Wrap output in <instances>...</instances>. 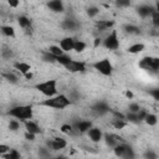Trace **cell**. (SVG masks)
I'll return each instance as SVG.
<instances>
[{
  "instance_id": "42",
  "label": "cell",
  "mask_w": 159,
  "mask_h": 159,
  "mask_svg": "<svg viewBox=\"0 0 159 159\" xmlns=\"http://www.w3.org/2000/svg\"><path fill=\"white\" fill-rule=\"evenodd\" d=\"M24 138H25L26 140H29V142H34V140L36 139V134H34V133H30V132H25V134H24Z\"/></svg>"
},
{
  "instance_id": "40",
  "label": "cell",
  "mask_w": 159,
  "mask_h": 159,
  "mask_svg": "<svg viewBox=\"0 0 159 159\" xmlns=\"http://www.w3.org/2000/svg\"><path fill=\"white\" fill-rule=\"evenodd\" d=\"M116 5L118 7H128L130 5V0H116Z\"/></svg>"
},
{
  "instance_id": "9",
  "label": "cell",
  "mask_w": 159,
  "mask_h": 159,
  "mask_svg": "<svg viewBox=\"0 0 159 159\" xmlns=\"http://www.w3.org/2000/svg\"><path fill=\"white\" fill-rule=\"evenodd\" d=\"M93 125L92 120H88V119H82V120H76L72 127H73V132L76 133H80V134H84L87 133V130Z\"/></svg>"
},
{
  "instance_id": "2",
  "label": "cell",
  "mask_w": 159,
  "mask_h": 159,
  "mask_svg": "<svg viewBox=\"0 0 159 159\" xmlns=\"http://www.w3.org/2000/svg\"><path fill=\"white\" fill-rule=\"evenodd\" d=\"M7 114L12 118L19 119L20 122H24L26 119H32L34 117V109L30 104H21V106H15L7 111Z\"/></svg>"
},
{
  "instance_id": "37",
  "label": "cell",
  "mask_w": 159,
  "mask_h": 159,
  "mask_svg": "<svg viewBox=\"0 0 159 159\" xmlns=\"http://www.w3.org/2000/svg\"><path fill=\"white\" fill-rule=\"evenodd\" d=\"M150 17H152V22H153L154 27H158L159 26V11H158V9H154L153 10Z\"/></svg>"
},
{
  "instance_id": "30",
  "label": "cell",
  "mask_w": 159,
  "mask_h": 159,
  "mask_svg": "<svg viewBox=\"0 0 159 159\" xmlns=\"http://www.w3.org/2000/svg\"><path fill=\"white\" fill-rule=\"evenodd\" d=\"M1 157H4L5 159H19V158L21 157V154H20L16 149H10L7 153L2 154Z\"/></svg>"
},
{
  "instance_id": "51",
  "label": "cell",
  "mask_w": 159,
  "mask_h": 159,
  "mask_svg": "<svg viewBox=\"0 0 159 159\" xmlns=\"http://www.w3.org/2000/svg\"><path fill=\"white\" fill-rule=\"evenodd\" d=\"M1 80H2V76H1V75H0V81H1Z\"/></svg>"
},
{
  "instance_id": "45",
  "label": "cell",
  "mask_w": 159,
  "mask_h": 159,
  "mask_svg": "<svg viewBox=\"0 0 159 159\" xmlns=\"http://www.w3.org/2000/svg\"><path fill=\"white\" fill-rule=\"evenodd\" d=\"M10 149H11V148H10L7 144H2V143H0V155H2V154H5V153H7Z\"/></svg>"
},
{
  "instance_id": "21",
  "label": "cell",
  "mask_w": 159,
  "mask_h": 159,
  "mask_svg": "<svg viewBox=\"0 0 159 159\" xmlns=\"http://www.w3.org/2000/svg\"><path fill=\"white\" fill-rule=\"evenodd\" d=\"M147 125H149V127H155L157 124H158V116L157 114H154V113H147L145 114V117H144V120H143Z\"/></svg>"
},
{
  "instance_id": "41",
  "label": "cell",
  "mask_w": 159,
  "mask_h": 159,
  "mask_svg": "<svg viewBox=\"0 0 159 159\" xmlns=\"http://www.w3.org/2000/svg\"><path fill=\"white\" fill-rule=\"evenodd\" d=\"M147 113H148V112H147L145 109H142V108H140V109L137 112L138 120H139V122H143V120H144V117H145V114H147Z\"/></svg>"
},
{
  "instance_id": "33",
  "label": "cell",
  "mask_w": 159,
  "mask_h": 159,
  "mask_svg": "<svg viewBox=\"0 0 159 159\" xmlns=\"http://www.w3.org/2000/svg\"><path fill=\"white\" fill-rule=\"evenodd\" d=\"M7 128H9L11 132H16V130H19V129H20V120L16 119V118H15V119H10Z\"/></svg>"
},
{
  "instance_id": "6",
  "label": "cell",
  "mask_w": 159,
  "mask_h": 159,
  "mask_svg": "<svg viewBox=\"0 0 159 159\" xmlns=\"http://www.w3.org/2000/svg\"><path fill=\"white\" fill-rule=\"evenodd\" d=\"M102 45L107 48V50H111V51H114V50H118L119 47V39H118V34H117V30H112L104 40H102Z\"/></svg>"
},
{
  "instance_id": "44",
  "label": "cell",
  "mask_w": 159,
  "mask_h": 159,
  "mask_svg": "<svg viewBox=\"0 0 159 159\" xmlns=\"http://www.w3.org/2000/svg\"><path fill=\"white\" fill-rule=\"evenodd\" d=\"M149 94L153 97L154 101H159V89L158 88H154V89L149 91Z\"/></svg>"
},
{
  "instance_id": "31",
  "label": "cell",
  "mask_w": 159,
  "mask_h": 159,
  "mask_svg": "<svg viewBox=\"0 0 159 159\" xmlns=\"http://www.w3.org/2000/svg\"><path fill=\"white\" fill-rule=\"evenodd\" d=\"M42 61H45L47 63H56V56H53L48 51H43L42 52Z\"/></svg>"
},
{
  "instance_id": "27",
  "label": "cell",
  "mask_w": 159,
  "mask_h": 159,
  "mask_svg": "<svg viewBox=\"0 0 159 159\" xmlns=\"http://www.w3.org/2000/svg\"><path fill=\"white\" fill-rule=\"evenodd\" d=\"M1 76L4 80H6L7 82H10L12 84H16L19 82V77L14 72H4V73H1Z\"/></svg>"
},
{
  "instance_id": "12",
  "label": "cell",
  "mask_w": 159,
  "mask_h": 159,
  "mask_svg": "<svg viewBox=\"0 0 159 159\" xmlns=\"http://www.w3.org/2000/svg\"><path fill=\"white\" fill-rule=\"evenodd\" d=\"M47 7L52 12H63L65 11V4L62 0H50L47 2Z\"/></svg>"
},
{
  "instance_id": "35",
  "label": "cell",
  "mask_w": 159,
  "mask_h": 159,
  "mask_svg": "<svg viewBox=\"0 0 159 159\" xmlns=\"http://www.w3.org/2000/svg\"><path fill=\"white\" fill-rule=\"evenodd\" d=\"M60 132L65 133V134H72L73 133V127L72 124L70 123H63L61 127H60Z\"/></svg>"
},
{
  "instance_id": "10",
  "label": "cell",
  "mask_w": 159,
  "mask_h": 159,
  "mask_svg": "<svg viewBox=\"0 0 159 159\" xmlns=\"http://www.w3.org/2000/svg\"><path fill=\"white\" fill-rule=\"evenodd\" d=\"M87 135H88L89 140L93 142V143H99L103 139V132H102V129L98 128V127H93V125L87 130Z\"/></svg>"
},
{
  "instance_id": "32",
  "label": "cell",
  "mask_w": 159,
  "mask_h": 159,
  "mask_svg": "<svg viewBox=\"0 0 159 159\" xmlns=\"http://www.w3.org/2000/svg\"><path fill=\"white\" fill-rule=\"evenodd\" d=\"M99 7L98 6H89V7H87V10H86V14H87V16L88 17H91V19H93V17H96L98 14H99Z\"/></svg>"
},
{
  "instance_id": "28",
  "label": "cell",
  "mask_w": 159,
  "mask_h": 159,
  "mask_svg": "<svg viewBox=\"0 0 159 159\" xmlns=\"http://www.w3.org/2000/svg\"><path fill=\"white\" fill-rule=\"evenodd\" d=\"M125 145H127V144L118 143L116 147H113L112 149H113L114 155H116V157H118V158H123V155H124V150H125Z\"/></svg>"
},
{
  "instance_id": "24",
  "label": "cell",
  "mask_w": 159,
  "mask_h": 159,
  "mask_svg": "<svg viewBox=\"0 0 159 159\" xmlns=\"http://www.w3.org/2000/svg\"><path fill=\"white\" fill-rule=\"evenodd\" d=\"M123 30L128 35H139L140 34V29L137 25H133V24H125L123 26Z\"/></svg>"
},
{
  "instance_id": "22",
  "label": "cell",
  "mask_w": 159,
  "mask_h": 159,
  "mask_svg": "<svg viewBox=\"0 0 159 159\" xmlns=\"http://www.w3.org/2000/svg\"><path fill=\"white\" fill-rule=\"evenodd\" d=\"M17 24H19V26H20L21 29L26 30V29H30V27H31L32 21H31V19H29L27 16L21 15V16L17 17Z\"/></svg>"
},
{
  "instance_id": "46",
  "label": "cell",
  "mask_w": 159,
  "mask_h": 159,
  "mask_svg": "<svg viewBox=\"0 0 159 159\" xmlns=\"http://www.w3.org/2000/svg\"><path fill=\"white\" fill-rule=\"evenodd\" d=\"M6 1H7L9 6L12 7V9H16V7H19V5H20V0H6Z\"/></svg>"
},
{
  "instance_id": "14",
  "label": "cell",
  "mask_w": 159,
  "mask_h": 159,
  "mask_svg": "<svg viewBox=\"0 0 159 159\" xmlns=\"http://www.w3.org/2000/svg\"><path fill=\"white\" fill-rule=\"evenodd\" d=\"M22 123H24V125H25L26 132L34 133V134H36V135L41 133V128H40V125H39L36 122H34L32 119H26V120H24Z\"/></svg>"
},
{
  "instance_id": "23",
  "label": "cell",
  "mask_w": 159,
  "mask_h": 159,
  "mask_svg": "<svg viewBox=\"0 0 159 159\" xmlns=\"http://www.w3.org/2000/svg\"><path fill=\"white\" fill-rule=\"evenodd\" d=\"M0 31H1V34H2L4 36H6V37L14 39V37L16 36L15 29H14L12 26H10V25H2V26H0Z\"/></svg>"
},
{
  "instance_id": "15",
  "label": "cell",
  "mask_w": 159,
  "mask_h": 159,
  "mask_svg": "<svg viewBox=\"0 0 159 159\" xmlns=\"http://www.w3.org/2000/svg\"><path fill=\"white\" fill-rule=\"evenodd\" d=\"M94 25L98 31H106L114 26V20H96Z\"/></svg>"
},
{
  "instance_id": "1",
  "label": "cell",
  "mask_w": 159,
  "mask_h": 159,
  "mask_svg": "<svg viewBox=\"0 0 159 159\" xmlns=\"http://www.w3.org/2000/svg\"><path fill=\"white\" fill-rule=\"evenodd\" d=\"M42 107L53 108V109H65L72 104V101L66 94H55L52 97H47V99H43L39 103Z\"/></svg>"
},
{
  "instance_id": "26",
  "label": "cell",
  "mask_w": 159,
  "mask_h": 159,
  "mask_svg": "<svg viewBox=\"0 0 159 159\" xmlns=\"http://www.w3.org/2000/svg\"><path fill=\"white\" fill-rule=\"evenodd\" d=\"M87 48V43L82 40H75L73 42V51L77 53H82L84 52V50Z\"/></svg>"
},
{
  "instance_id": "49",
  "label": "cell",
  "mask_w": 159,
  "mask_h": 159,
  "mask_svg": "<svg viewBox=\"0 0 159 159\" xmlns=\"http://www.w3.org/2000/svg\"><path fill=\"white\" fill-rule=\"evenodd\" d=\"M124 94H125V97H127V98H129V99H132V98L134 97V94H133V92H132V91H125V92H124Z\"/></svg>"
},
{
  "instance_id": "3",
  "label": "cell",
  "mask_w": 159,
  "mask_h": 159,
  "mask_svg": "<svg viewBox=\"0 0 159 159\" xmlns=\"http://www.w3.org/2000/svg\"><path fill=\"white\" fill-rule=\"evenodd\" d=\"M35 88L42 93L45 97H52L55 94H57V81L51 78L43 82H39L35 84Z\"/></svg>"
},
{
  "instance_id": "43",
  "label": "cell",
  "mask_w": 159,
  "mask_h": 159,
  "mask_svg": "<svg viewBox=\"0 0 159 159\" xmlns=\"http://www.w3.org/2000/svg\"><path fill=\"white\" fill-rule=\"evenodd\" d=\"M144 158H147V159H157L158 158V154L154 153L153 150H147V153L144 154Z\"/></svg>"
},
{
  "instance_id": "48",
  "label": "cell",
  "mask_w": 159,
  "mask_h": 159,
  "mask_svg": "<svg viewBox=\"0 0 159 159\" xmlns=\"http://www.w3.org/2000/svg\"><path fill=\"white\" fill-rule=\"evenodd\" d=\"M99 45H102V39L101 37H96L94 41H93V46L94 47H98Z\"/></svg>"
},
{
  "instance_id": "36",
  "label": "cell",
  "mask_w": 159,
  "mask_h": 159,
  "mask_svg": "<svg viewBox=\"0 0 159 159\" xmlns=\"http://www.w3.org/2000/svg\"><path fill=\"white\" fill-rule=\"evenodd\" d=\"M47 51H48L50 53H52L53 56H60V55L63 53V51L61 50V47H60V46H56V45H51Z\"/></svg>"
},
{
  "instance_id": "50",
  "label": "cell",
  "mask_w": 159,
  "mask_h": 159,
  "mask_svg": "<svg viewBox=\"0 0 159 159\" xmlns=\"http://www.w3.org/2000/svg\"><path fill=\"white\" fill-rule=\"evenodd\" d=\"M32 76H34V75H32V72H31V71H30V72H27V73H25V75H24V77H25V78H26V80H31V78H32Z\"/></svg>"
},
{
  "instance_id": "29",
  "label": "cell",
  "mask_w": 159,
  "mask_h": 159,
  "mask_svg": "<svg viewBox=\"0 0 159 159\" xmlns=\"http://www.w3.org/2000/svg\"><path fill=\"white\" fill-rule=\"evenodd\" d=\"M127 124H128V122H127L125 119L113 118V120H112V127H113L114 129H123V128L127 127Z\"/></svg>"
},
{
  "instance_id": "7",
  "label": "cell",
  "mask_w": 159,
  "mask_h": 159,
  "mask_svg": "<svg viewBox=\"0 0 159 159\" xmlns=\"http://www.w3.org/2000/svg\"><path fill=\"white\" fill-rule=\"evenodd\" d=\"M46 147L48 150H53V152H58L62 150L67 147V140L65 138L61 137H56L51 140H46Z\"/></svg>"
},
{
  "instance_id": "38",
  "label": "cell",
  "mask_w": 159,
  "mask_h": 159,
  "mask_svg": "<svg viewBox=\"0 0 159 159\" xmlns=\"http://www.w3.org/2000/svg\"><path fill=\"white\" fill-rule=\"evenodd\" d=\"M135 157V154H134V152H133V148L132 147H129V145H125V150H124V155H123V158H129V159H132V158H134Z\"/></svg>"
},
{
  "instance_id": "4",
  "label": "cell",
  "mask_w": 159,
  "mask_h": 159,
  "mask_svg": "<svg viewBox=\"0 0 159 159\" xmlns=\"http://www.w3.org/2000/svg\"><path fill=\"white\" fill-rule=\"evenodd\" d=\"M92 67L97 72H99L102 76H106V77H111L112 73H113V65H112L111 60L107 58V57L101 58V60L93 62L92 63Z\"/></svg>"
},
{
  "instance_id": "8",
  "label": "cell",
  "mask_w": 159,
  "mask_h": 159,
  "mask_svg": "<svg viewBox=\"0 0 159 159\" xmlns=\"http://www.w3.org/2000/svg\"><path fill=\"white\" fill-rule=\"evenodd\" d=\"M65 68L68 72H72V73H83V72H86L87 66H86V63L83 61H77V60L72 58L71 62L65 66Z\"/></svg>"
},
{
  "instance_id": "18",
  "label": "cell",
  "mask_w": 159,
  "mask_h": 159,
  "mask_svg": "<svg viewBox=\"0 0 159 159\" xmlns=\"http://www.w3.org/2000/svg\"><path fill=\"white\" fill-rule=\"evenodd\" d=\"M14 68L17 70V71L24 76L25 73H27V72L31 71V65L27 63V62H24V61H16V62L14 63Z\"/></svg>"
},
{
  "instance_id": "20",
  "label": "cell",
  "mask_w": 159,
  "mask_h": 159,
  "mask_svg": "<svg viewBox=\"0 0 159 159\" xmlns=\"http://www.w3.org/2000/svg\"><path fill=\"white\" fill-rule=\"evenodd\" d=\"M144 50H145V45H144L143 42H135V43H132V45L127 48V51H128L129 53H132V55L140 53V52L144 51Z\"/></svg>"
},
{
  "instance_id": "34",
  "label": "cell",
  "mask_w": 159,
  "mask_h": 159,
  "mask_svg": "<svg viewBox=\"0 0 159 159\" xmlns=\"http://www.w3.org/2000/svg\"><path fill=\"white\" fill-rule=\"evenodd\" d=\"M124 116H125V120H127L128 123H139L138 117H137V113L128 112V113H125Z\"/></svg>"
},
{
  "instance_id": "5",
  "label": "cell",
  "mask_w": 159,
  "mask_h": 159,
  "mask_svg": "<svg viewBox=\"0 0 159 159\" xmlns=\"http://www.w3.org/2000/svg\"><path fill=\"white\" fill-rule=\"evenodd\" d=\"M138 66L142 68V70H145V71H152L154 73L158 72L159 70V58L158 57H152V56H145L143 57Z\"/></svg>"
},
{
  "instance_id": "16",
  "label": "cell",
  "mask_w": 159,
  "mask_h": 159,
  "mask_svg": "<svg viewBox=\"0 0 159 159\" xmlns=\"http://www.w3.org/2000/svg\"><path fill=\"white\" fill-rule=\"evenodd\" d=\"M154 9H157V7H152L150 5H139L137 7V12H138V15L140 17L145 19V17H149L152 15V12H153Z\"/></svg>"
},
{
  "instance_id": "13",
  "label": "cell",
  "mask_w": 159,
  "mask_h": 159,
  "mask_svg": "<svg viewBox=\"0 0 159 159\" xmlns=\"http://www.w3.org/2000/svg\"><path fill=\"white\" fill-rule=\"evenodd\" d=\"M92 111H93L94 113L99 114V116H103V114L108 113V112L111 111V108H109V106H108L106 102L101 101V102H97V103H94V104L92 106Z\"/></svg>"
},
{
  "instance_id": "39",
  "label": "cell",
  "mask_w": 159,
  "mask_h": 159,
  "mask_svg": "<svg viewBox=\"0 0 159 159\" xmlns=\"http://www.w3.org/2000/svg\"><path fill=\"white\" fill-rule=\"evenodd\" d=\"M140 108H142V107L139 106V103L132 102V103H129V106H128V112H133V113H137V112H138Z\"/></svg>"
},
{
  "instance_id": "47",
  "label": "cell",
  "mask_w": 159,
  "mask_h": 159,
  "mask_svg": "<svg viewBox=\"0 0 159 159\" xmlns=\"http://www.w3.org/2000/svg\"><path fill=\"white\" fill-rule=\"evenodd\" d=\"M2 57L4 58H10L12 57V51L10 48H4L2 50Z\"/></svg>"
},
{
  "instance_id": "11",
  "label": "cell",
  "mask_w": 159,
  "mask_h": 159,
  "mask_svg": "<svg viewBox=\"0 0 159 159\" xmlns=\"http://www.w3.org/2000/svg\"><path fill=\"white\" fill-rule=\"evenodd\" d=\"M73 42H75V39L67 36V37H63L60 40L58 46L61 47V50L63 52H71V51H73Z\"/></svg>"
},
{
  "instance_id": "17",
  "label": "cell",
  "mask_w": 159,
  "mask_h": 159,
  "mask_svg": "<svg viewBox=\"0 0 159 159\" xmlns=\"http://www.w3.org/2000/svg\"><path fill=\"white\" fill-rule=\"evenodd\" d=\"M61 27L66 31H76V29L78 27V22L73 19H65L61 22Z\"/></svg>"
},
{
  "instance_id": "19",
  "label": "cell",
  "mask_w": 159,
  "mask_h": 159,
  "mask_svg": "<svg viewBox=\"0 0 159 159\" xmlns=\"http://www.w3.org/2000/svg\"><path fill=\"white\" fill-rule=\"evenodd\" d=\"M103 139H104V142H106V144L109 147V148H113V147H116L118 143H120L119 140H120V138H118L117 135H113V134H103Z\"/></svg>"
},
{
  "instance_id": "25",
  "label": "cell",
  "mask_w": 159,
  "mask_h": 159,
  "mask_svg": "<svg viewBox=\"0 0 159 159\" xmlns=\"http://www.w3.org/2000/svg\"><path fill=\"white\" fill-rule=\"evenodd\" d=\"M71 60H72V57L70 56V55H67V52H63L62 55H60V56H56V63H60L61 66H66V65H68L70 62H71Z\"/></svg>"
}]
</instances>
